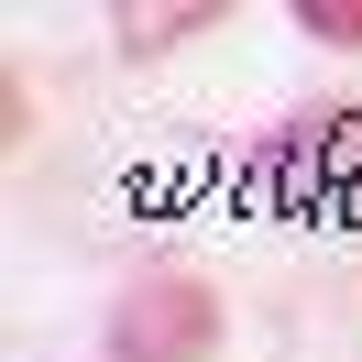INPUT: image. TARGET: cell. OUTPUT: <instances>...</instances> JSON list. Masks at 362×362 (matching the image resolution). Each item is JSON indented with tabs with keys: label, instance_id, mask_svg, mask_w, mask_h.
<instances>
[{
	"label": "cell",
	"instance_id": "6da1fadb",
	"mask_svg": "<svg viewBox=\"0 0 362 362\" xmlns=\"http://www.w3.org/2000/svg\"><path fill=\"white\" fill-rule=\"evenodd\" d=\"M220 340H230V308H220V286L187 274V264H143L132 286L110 296V318H99V351L110 362H209Z\"/></svg>",
	"mask_w": 362,
	"mask_h": 362
},
{
	"label": "cell",
	"instance_id": "7a4b0ae2",
	"mask_svg": "<svg viewBox=\"0 0 362 362\" xmlns=\"http://www.w3.org/2000/svg\"><path fill=\"white\" fill-rule=\"evenodd\" d=\"M220 11H230V0H143V11L121 0V11H110V45L121 55H176L187 33H220Z\"/></svg>",
	"mask_w": 362,
	"mask_h": 362
},
{
	"label": "cell",
	"instance_id": "3957f363",
	"mask_svg": "<svg viewBox=\"0 0 362 362\" xmlns=\"http://www.w3.org/2000/svg\"><path fill=\"white\" fill-rule=\"evenodd\" d=\"M296 33H308V45L362 55V0H296Z\"/></svg>",
	"mask_w": 362,
	"mask_h": 362
},
{
	"label": "cell",
	"instance_id": "277c9868",
	"mask_svg": "<svg viewBox=\"0 0 362 362\" xmlns=\"http://www.w3.org/2000/svg\"><path fill=\"white\" fill-rule=\"evenodd\" d=\"M0 121H11V143H33V88H23V66L0 77Z\"/></svg>",
	"mask_w": 362,
	"mask_h": 362
}]
</instances>
